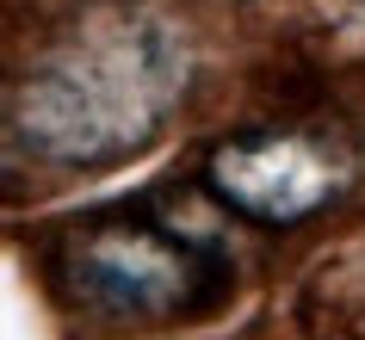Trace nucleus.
<instances>
[{
    "instance_id": "f257e3e1",
    "label": "nucleus",
    "mask_w": 365,
    "mask_h": 340,
    "mask_svg": "<svg viewBox=\"0 0 365 340\" xmlns=\"http://www.w3.org/2000/svg\"><path fill=\"white\" fill-rule=\"evenodd\" d=\"M186 87V50L143 6H106L50 43L6 99V130L31 161L112 168L149 149Z\"/></svg>"
},
{
    "instance_id": "7ed1b4c3",
    "label": "nucleus",
    "mask_w": 365,
    "mask_h": 340,
    "mask_svg": "<svg viewBox=\"0 0 365 340\" xmlns=\"http://www.w3.org/2000/svg\"><path fill=\"white\" fill-rule=\"evenodd\" d=\"M205 192L223 210H235L242 223L291 229L346 192V161L322 136L248 130L205 155Z\"/></svg>"
},
{
    "instance_id": "f03ea898",
    "label": "nucleus",
    "mask_w": 365,
    "mask_h": 340,
    "mask_svg": "<svg viewBox=\"0 0 365 340\" xmlns=\"http://www.w3.org/2000/svg\"><path fill=\"white\" fill-rule=\"evenodd\" d=\"M56 291L93 321L149 328L223 303L230 260L211 235H180L149 210H112L56 247Z\"/></svg>"
}]
</instances>
